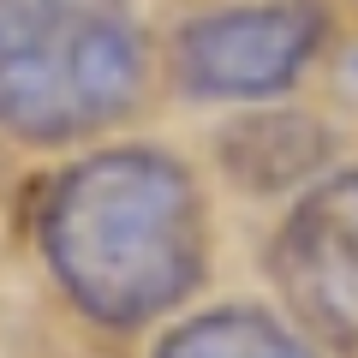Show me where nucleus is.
<instances>
[{"mask_svg":"<svg viewBox=\"0 0 358 358\" xmlns=\"http://www.w3.org/2000/svg\"><path fill=\"white\" fill-rule=\"evenodd\" d=\"M155 358H322L310 341H299V329L263 317V310H245V305H227V310H209L197 322H179Z\"/></svg>","mask_w":358,"mask_h":358,"instance_id":"5","label":"nucleus"},{"mask_svg":"<svg viewBox=\"0 0 358 358\" xmlns=\"http://www.w3.org/2000/svg\"><path fill=\"white\" fill-rule=\"evenodd\" d=\"M322 42V13L310 0H268L203 13L179 30L173 66L192 96H281L299 84Z\"/></svg>","mask_w":358,"mask_h":358,"instance_id":"3","label":"nucleus"},{"mask_svg":"<svg viewBox=\"0 0 358 358\" xmlns=\"http://www.w3.org/2000/svg\"><path fill=\"white\" fill-rule=\"evenodd\" d=\"M143 90V42L96 0H0V126L18 138H84Z\"/></svg>","mask_w":358,"mask_h":358,"instance_id":"2","label":"nucleus"},{"mask_svg":"<svg viewBox=\"0 0 358 358\" xmlns=\"http://www.w3.org/2000/svg\"><path fill=\"white\" fill-rule=\"evenodd\" d=\"M42 257L78 310L108 329H138L173 310L203 275L192 173L143 143L72 162L42 203Z\"/></svg>","mask_w":358,"mask_h":358,"instance_id":"1","label":"nucleus"},{"mask_svg":"<svg viewBox=\"0 0 358 358\" xmlns=\"http://www.w3.org/2000/svg\"><path fill=\"white\" fill-rule=\"evenodd\" d=\"M275 281L310 334L358 358V173L322 179L275 239Z\"/></svg>","mask_w":358,"mask_h":358,"instance_id":"4","label":"nucleus"}]
</instances>
